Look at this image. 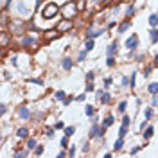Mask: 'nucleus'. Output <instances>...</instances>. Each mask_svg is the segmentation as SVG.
<instances>
[{
    "instance_id": "nucleus-35",
    "label": "nucleus",
    "mask_w": 158,
    "mask_h": 158,
    "mask_svg": "<svg viewBox=\"0 0 158 158\" xmlns=\"http://www.w3.org/2000/svg\"><path fill=\"white\" fill-rule=\"evenodd\" d=\"M81 149H83V153H86V151L90 149V144H88V142H84L83 146H81Z\"/></svg>"
},
{
    "instance_id": "nucleus-19",
    "label": "nucleus",
    "mask_w": 158,
    "mask_h": 158,
    "mask_svg": "<svg viewBox=\"0 0 158 158\" xmlns=\"http://www.w3.org/2000/svg\"><path fill=\"white\" fill-rule=\"evenodd\" d=\"M75 133V126H67L65 128V135L67 137H70V135H74Z\"/></svg>"
},
{
    "instance_id": "nucleus-3",
    "label": "nucleus",
    "mask_w": 158,
    "mask_h": 158,
    "mask_svg": "<svg viewBox=\"0 0 158 158\" xmlns=\"http://www.w3.org/2000/svg\"><path fill=\"white\" fill-rule=\"evenodd\" d=\"M138 45V36L137 34H131L129 38L126 40V49H129V51H135Z\"/></svg>"
},
{
    "instance_id": "nucleus-26",
    "label": "nucleus",
    "mask_w": 158,
    "mask_h": 158,
    "mask_svg": "<svg viewBox=\"0 0 158 158\" xmlns=\"http://www.w3.org/2000/svg\"><path fill=\"white\" fill-rule=\"evenodd\" d=\"M117 110H119L120 113H124V111H126V103H124V101H122V103H119V106H117Z\"/></svg>"
},
{
    "instance_id": "nucleus-24",
    "label": "nucleus",
    "mask_w": 158,
    "mask_h": 158,
    "mask_svg": "<svg viewBox=\"0 0 158 158\" xmlns=\"http://www.w3.org/2000/svg\"><path fill=\"white\" fill-rule=\"evenodd\" d=\"M84 113H86L88 117H92V115H94V108H92L90 104H86V106H84Z\"/></svg>"
},
{
    "instance_id": "nucleus-51",
    "label": "nucleus",
    "mask_w": 158,
    "mask_h": 158,
    "mask_svg": "<svg viewBox=\"0 0 158 158\" xmlns=\"http://www.w3.org/2000/svg\"><path fill=\"white\" fill-rule=\"evenodd\" d=\"M92 2H101V0H92Z\"/></svg>"
},
{
    "instance_id": "nucleus-1",
    "label": "nucleus",
    "mask_w": 158,
    "mask_h": 158,
    "mask_svg": "<svg viewBox=\"0 0 158 158\" xmlns=\"http://www.w3.org/2000/svg\"><path fill=\"white\" fill-rule=\"evenodd\" d=\"M58 11H59V7L56 6V4H47V7L43 9V18H52V16H56L58 14Z\"/></svg>"
},
{
    "instance_id": "nucleus-16",
    "label": "nucleus",
    "mask_w": 158,
    "mask_h": 158,
    "mask_svg": "<svg viewBox=\"0 0 158 158\" xmlns=\"http://www.w3.org/2000/svg\"><path fill=\"white\" fill-rule=\"evenodd\" d=\"M129 25H131V23H129V20L122 22V23L119 25V32H124V31H128V29H129Z\"/></svg>"
},
{
    "instance_id": "nucleus-23",
    "label": "nucleus",
    "mask_w": 158,
    "mask_h": 158,
    "mask_svg": "<svg viewBox=\"0 0 158 158\" xmlns=\"http://www.w3.org/2000/svg\"><path fill=\"white\" fill-rule=\"evenodd\" d=\"M36 148V140L34 138H27V149H34Z\"/></svg>"
},
{
    "instance_id": "nucleus-36",
    "label": "nucleus",
    "mask_w": 158,
    "mask_h": 158,
    "mask_svg": "<svg viewBox=\"0 0 158 158\" xmlns=\"http://www.w3.org/2000/svg\"><path fill=\"white\" fill-rule=\"evenodd\" d=\"M133 13H135V7H133V6H129V7H128V16H131V14H133Z\"/></svg>"
},
{
    "instance_id": "nucleus-29",
    "label": "nucleus",
    "mask_w": 158,
    "mask_h": 158,
    "mask_svg": "<svg viewBox=\"0 0 158 158\" xmlns=\"http://www.w3.org/2000/svg\"><path fill=\"white\" fill-rule=\"evenodd\" d=\"M106 65H108V67H113V65H115V59H113V56H108V59H106Z\"/></svg>"
},
{
    "instance_id": "nucleus-32",
    "label": "nucleus",
    "mask_w": 158,
    "mask_h": 158,
    "mask_svg": "<svg viewBox=\"0 0 158 158\" xmlns=\"http://www.w3.org/2000/svg\"><path fill=\"white\" fill-rule=\"evenodd\" d=\"M129 122H131V119H129L128 115H124V117H122V124H126V126H129Z\"/></svg>"
},
{
    "instance_id": "nucleus-6",
    "label": "nucleus",
    "mask_w": 158,
    "mask_h": 158,
    "mask_svg": "<svg viewBox=\"0 0 158 158\" xmlns=\"http://www.w3.org/2000/svg\"><path fill=\"white\" fill-rule=\"evenodd\" d=\"M153 135H155V128H153V126H148L146 129H144V135H142V137H144V140H149Z\"/></svg>"
},
{
    "instance_id": "nucleus-12",
    "label": "nucleus",
    "mask_w": 158,
    "mask_h": 158,
    "mask_svg": "<svg viewBox=\"0 0 158 158\" xmlns=\"http://www.w3.org/2000/svg\"><path fill=\"white\" fill-rule=\"evenodd\" d=\"M149 25L151 27H156L158 25V14H149Z\"/></svg>"
},
{
    "instance_id": "nucleus-15",
    "label": "nucleus",
    "mask_w": 158,
    "mask_h": 158,
    "mask_svg": "<svg viewBox=\"0 0 158 158\" xmlns=\"http://www.w3.org/2000/svg\"><path fill=\"white\" fill-rule=\"evenodd\" d=\"M148 90H149V94H151V95L158 94V83H151V84L148 86Z\"/></svg>"
},
{
    "instance_id": "nucleus-17",
    "label": "nucleus",
    "mask_w": 158,
    "mask_h": 158,
    "mask_svg": "<svg viewBox=\"0 0 158 158\" xmlns=\"http://www.w3.org/2000/svg\"><path fill=\"white\" fill-rule=\"evenodd\" d=\"M54 99H58V101H65V99H67V95H65L63 90H59V92H56V94H54Z\"/></svg>"
},
{
    "instance_id": "nucleus-34",
    "label": "nucleus",
    "mask_w": 158,
    "mask_h": 158,
    "mask_svg": "<svg viewBox=\"0 0 158 158\" xmlns=\"http://www.w3.org/2000/svg\"><path fill=\"white\" fill-rule=\"evenodd\" d=\"M140 149H142V146H135V148L131 149V155H137V153L140 151Z\"/></svg>"
},
{
    "instance_id": "nucleus-11",
    "label": "nucleus",
    "mask_w": 158,
    "mask_h": 158,
    "mask_svg": "<svg viewBox=\"0 0 158 158\" xmlns=\"http://www.w3.org/2000/svg\"><path fill=\"white\" fill-rule=\"evenodd\" d=\"M113 122H115V117H113V115H108L104 119V122H103V126L110 128V126H113Z\"/></svg>"
},
{
    "instance_id": "nucleus-8",
    "label": "nucleus",
    "mask_w": 158,
    "mask_h": 158,
    "mask_svg": "<svg viewBox=\"0 0 158 158\" xmlns=\"http://www.w3.org/2000/svg\"><path fill=\"white\" fill-rule=\"evenodd\" d=\"M106 52H108V56H113V54L117 52V42L110 43V45H108V49H106Z\"/></svg>"
},
{
    "instance_id": "nucleus-25",
    "label": "nucleus",
    "mask_w": 158,
    "mask_h": 158,
    "mask_svg": "<svg viewBox=\"0 0 158 158\" xmlns=\"http://www.w3.org/2000/svg\"><path fill=\"white\" fill-rule=\"evenodd\" d=\"M68 27H70V22H63V23L58 25V31H65V29H68Z\"/></svg>"
},
{
    "instance_id": "nucleus-40",
    "label": "nucleus",
    "mask_w": 158,
    "mask_h": 158,
    "mask_svg": "<svg viewBox=\"0 0 158 158\" xmlns=\"http://www.w3.org/2000/svg\"><path fill=\"white\" fill-rule=\"evenodd\" d=\"M6 111H7V106H6V104H2V106H0V113H2V115H4V113H6Z\"/></svg>"
},
{
    "instance_id": "nucleus-9",
    "label": "nucleus",
    "mask_w": 158,
    "mask_h": 158,
    "mask_svg": "<svg viewBox=\"0 0 158 158\" xmlns=\"http://www.w3.org/2000/svg\"><path fill=\"white\" fill-rule=\"evenodd\" d=\"M61 65H63V68L65 70H70V68H72V59H70V58H63V61H61Z\"/></svg>"
},
{
    "instance_id": "nucleus-14",
    "label": "nucleus",
    "mask_w": 158,
    "mask_h": 158,
    "mask_svg": "<svg viewBox=\"0 0 158 158\" xmlns=\"http://www.w3.org/2000/svg\"><path fill=\"white\" fill-rule=\"evenodd\" d=\"M94 47H95L94 38H88V40H86V43H84V51H92Z\"/></svg>"
},
{
    "instance_id": "nucleus-44",
    "label": "nucleus",
    "mask_w": 158,
    "mask_h": 158,
    "mask_svg": "<svg viewBox=\"0 0 158 158\" xmlns=\"http://www.w3.org/2000/svg\"><path fill=\"white\" fill-rule=\"evenodd\" d=\"M75 155V148H70V151H68V156H74Z\"/></svg>"
},
{
    "instance_id": "nucleus-50",
    "label": "nucleus",
    "mask_w": 158,
    "mask_h": 158,
    "mask_svg": "<svg viewBox=\"0 0 158 158\" xmlns=\"http://www.w3.org/2000/svg\"><path fill=\"white\" fill-rule=\"evenodd\" d=\"M155 67H156V68H158V54H156V56H155Z\"/></svg>"
},
{
    "instance_id": "nucleus-5",
    "label": "nucleus",
    "mask_w": 158,
    "mask_h": 158,
    "mask_svg": "<svg viewBox=\"0 0 158 158\" xmlns=\"http://www.w3.org/2000/svg\"><path fill=\"white\" fill-rule=\"evenodd\" d=\"M18 115H20V119L27 120V119L31 117V111L27 110V106H20V108H18Z\"/></svg>"
},
{
    "instance_id": "nucleus-33",
    "label": "nucleus",
    "mask_w": 158,
    "mask_h": 158,
    "mask_svg": "<svg viewBox=\"0 0 158 158\" xmlns=\"http://www.w3.org/2000/svg\"><path fill=\"white\" fill-rule=\"evenodd\" d=\"M59 144H61L63 148H67V144H68V140H67V135H65V137L61 138V140H59Z\"/></svg>"
},
{
    "instance_id": "nucleus-28",
    "label": "nucleus",
    "mask_w": 158,
    "mask_h": 158,
    "mask_svg": "<svg viewBox=\"0 0 158 158\" xmlns=\"http://www.w3.org/2000/svg\"><path fill=\"white\" fill-rule=\"evenodd\" d=\"M153 113H155V111H153V108H148V110H146V119H153Z\"/></svg>"
},
{
    "instance_id": "nucleus-48",
    "label": "nucleus",
    "mask_w": 158,
    "mask_h": 158,
    "mask_svg": "<svg viewBox=\"0 0 158 158\" xmlns=\"http://www.w3.org/2000/svg\"><path fill=\"white\" fill-rule=\"evenodd\" d=\"M128 83H129V81H128V77H122V86H128Z\"/></svg>"
},
{
    "instance_id": "nucleus-22",
    "label": "nucleus",
    "mask_w": 158,
    "mask_h": 158,
    "mask_svg": "<svg viewBox=\"0 0 158 158\" xmlns=\"http://www.w3.org/2000/svg\"><path fill=\"white\" fill-rule=\"evenodd\" d=\"M126 133H128V126L126 124H122V128H120V129H119V137H126Z\"/></svg>"
},
{
    "instance_id": "nucleus-10",
    "label": "nucleus",
    "mask_w": 158,
    "mask_h": 158,
    "mask_svg": "<svg viewBox=\"0 0 158 158\" xmlns=\"http://www.w3.org/2000/svg\"><path fill=\"white\" fill-rule=\"evenodd\" d=\"M103 32H104V31H101V29H99V31H94V29H90V31H86V38H95V36H101Z\"/></svg>"
},
{
    "instance_id": "nucleus-42",
    "label": "nucleus",
    "mask_w": 158,
    "mask_h": 158,
    "mask_svg": "<svg viewBox=\"0 0 158 158\" xmlns=\"http://www.w3.org/2000/svg\"><path fill=\"white\" fill-rule=\"evenodd\" d=\"M2 45H7V36L6 34H2Z\"/></svg>"
},
{
    "instance_id": "nucleus-41",
    "label": "nucleus",
    "mask_w": 158,
    "mask_h": 158,
    "mask_svg": "<svg viewBox=\"0 0 158 158\" xmlns=\"http://www.w3.org/2000/svg\"><path fill=\"white\" fill-rule=\"evenodd\" d=\"M111 84V77H106L104 79V86H110Z\"/></svg>"
},
{
    "instance_id": "nucleus-13",
    "label": "nucleus",
    "mask_w": 158,
    "mask_h": 158,
    "mask_svg": "<svg viewBox=\"0 0 158 158\" xmlns=\"http://www.w3.org/2000/svg\"><path fill=\"white\" fill-rule=\"evenodd\" d=\"M113 148H115V151H120V149L124 148V140H122V137H119L115 140V146H113Z\"/></svg>"
},
{
    "instance_id": "nucleus-20",
    "label": "nucleus",
    "mask_w": 158,
    "mask_h": 158,
    "mask_svg": "<svg viewBox=\"0 0 158 158\" xmlns=\"http://www.w3.org/2000/svg\"><path fill=\"white\" fill-rule=\"evenodd\" d=\"M110 101H111V95H110V94H103L101 103H103V104H110Z\"/></svg>"
},
{
    "instance_id": "nucleus-49",
    "label": "nucleus",
    "mask_w": 158,
    "mask_h": 158,
    "mask_svg": "<svg viewBox=\"0 0 158 158\" xmlns=\"http://www.w3.org/2000/svg\"><path fill=\"white\" fill-rule=\"evenodd\" d=\"M47 137H51V138L54 137V131H52V129H49V131H47Z\"/></svg>"
},
{
    "instance_id": "nucleus-37",
    "label": "nucleus",
    "mask_w": 158,
    "mask_h": 158,
    "mask_svg": "<svg viewBox=\"0 0 158 158\" xmlns=\"http://www.w3.org/2000/svg\"><path fill=\"white\" fill-rule=\"evenodd\" d=\"M94 90V84H92V81H88V84H86V92H92Z\"/></svg>"
},
{
    "instance_id": "nucleus-47",
    "label": "nucleus",
    "mask_w": 158,
    "mask_h": 158,
    "mask_svg": "<svg viewBox=\"0 0 158 158\" xmlns=\"http://www.w3.org/2000/svg\"><path fill=\"white\" fill-rule=\"evenodd\" d=\"M75 101H84V94H81V95H77V97H75Z\"/></svg>"
},
{
    "instance_id": "nucleus-43",
    "label": "nucleus",
    "mask_w": 158,
    "mask_h": 158,
    "mask_svg": "<svg viewBox=\"0 0 158 158\" xmlns=\"http://www.w3.org/2000/svg\"><path fill=\"white\" fill-rule=\"evenodd\" d=\"M86 79L92 81V79H94V72H88V74H86Z\"/></svg>"
},
{
    "instance_id": "nucleus-18",
    "label": "nucleus",
    "mask_w": 158,
    "mask_h": 158,
    "mask_svg": "<svg viewBox=\"0 0 158 158\" xmlns=\"http://www.w3.org/2000/svg\"><path fill=\"white\" fill-rule=\"evenodd\" d=\"M149 32H151V40H153V43H156L158 42V29L153 27V31H149Z\"/></svg>"
},
{
    "instance_id": "nucleus-21",
    "label": "nucleus",
    "mask_w": 158,
    "mask_h": 158,
    "mask_svg": "<svg viewBox=\"0 0 158 158\" xmlns=\"http://www.w3.org/2000/svg\"><path fill=\"white\" fill-rule=\"evenodd\" d=\"M27 151H29V149H27ZM27 151H14L13 156L14 158H23V156H27Z\"/></svg>"
},
{
    "instance_id": "nucleus-30",
    "label": "nucleus",
    "mask_w": 158,
    "mask_h": 158,
    "mask_svg": "<svg viewBox=\"0 0 158 158\" xmlns=\"http://www.w3.org/2000/svg\"><path fill=\"white\" fill-rule=\"evenodd\" d=\"M86 54H88V51H81L79 52V61H84L86 59Z\"/></svg>"
},
{
    "instance_id": "nucleus-31",
    "label": "nucleus",
    "mask_w": 158,
    "mask_h": 158,
    "mask_svg": "<svg viewBox=\"0 0 158 158\" xmlns=\"http://www.w3.org/2000/svg\"><path fill=\"white\" fill-rule=\"evenodd\" d=\"M151 106H158V95L156 94L153 95V99H151Z\"/></svg>"
},
{
    "instance_id": "nucleus-39",
    "label": "nucleus",
    "mask_w": 158,
    "mask_h": 158,
    "mask_svg": "<svg viewBox=\"0 0 158 158\" xmlns=\"http://www.w3.org/2000/svg\"><path fill=\"white\" fill-rule=\"evenodd\" d=\"M140 131H144V129H146V128H148V122H146V120H144V122H140Z\"/></svg>"
},
{
    "instance_id": "nucleus-46",
    "label": "nucleus",
    "mask_w": 158,
    "mask_h": 158,
    "mask_svg": "<svg viewBox=\"0 0 158 158\" xmlns=\"http://www.w3.org/2000/svg\"><path fill=\"white\" fill-rule=\"evenodd\" d=\"M103 94H104L103 90H97V92H95V95H97V99H99V97H103Z\"/></svg>"
},
{
    "instance_id": "nucleus-7",
    "label": "nucleus",
    "mask_w": 158,
    "mask_h": 158,
    "mask_svg": "<svg viewBox=\"0 0 158 158\" xmlns=\"http://www.w3.org/2000/svg\"><path fill=\"white\" fill-rule=\"evenodd\" d=\"M16 135H18V138H27L29 137V129H27V128H20V129L16 131Z\"/></svg>"
},
{
    "instance_id": "nucleus-45",
    "label": "nucleus",
    "mask_w": 158,
    "mask_h": 158,
    "mask_svg": "<svg viewBox=\"0 0 158 158\" xmlns=\"http://www.w3.org/2000/svg\"><path fill=\"white\" fill-rule=\"evenodd\" d=\"M149 74H151V67H148V68H146V70H144V75H146V77H148Z\"/></svg>"
},
{
    "instance_id": "nucleus-4",
    "label": "nucleus",
    "mask_w": 158,
    "mask_h": 158,
    "mask_svg": "<svg viewBox=\"0 0 158 158\" xmlns=\"http://www.w3.org/2000/svg\"><path fill=\"white\" fill-rule=\"evenodd\" d=\"M22 45H23V47H31V49H34V47L38 45V42H36L34 38H31V36H23V40H22Z\"/></svg>"
},
{
    "instance_id": "nucleus-38",
    "label": "nucleus",
    "mask_w": 158,
    "mask_h": 158,
    "mask_svg": "<svg viewBox=\"0 0 158 158\" xmlns=\"http://www.w3.org/2000/svg\"><path fill=\"white\" fill-rule=\"evenodd\" d=\"M72 101H74L72 97H67V99H65V101H63V104H65V106H68V104H70V103H72Z\"/></svg>"
},
{
    "instance_id": "nucleus-27",
    "label": "nucleus",
    "mask_w": 158,
    "mask_h": 158,
    "mask_svg": "<svg viewBox=\"0 0 158 158\" xmlns=\"http://www.w3.org/2000/svg\"><path fill=\"white\" fill-rule=\"evenodd\" d=\"M42 153H43V146H36V148H34V155H36V156H40Z\"/></svg>"
},
{
    "instance_id": "nucleus-2",
    "label": "nucleus",
    "mask_w": 158,
    "mask_h": 158,
    "mask_svg": "<svg viewBox=\"0 0 158 158\" xmlns=\"http://www.w3.org/2000/svg\"><path fill=\"white\" fill-rule=\"evenodd\" d=\"M104 131H106V126H97V124H94L92 126V129H90V138L94 137H104Z\"/></svg>"
}]
</instances>
